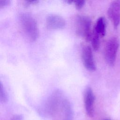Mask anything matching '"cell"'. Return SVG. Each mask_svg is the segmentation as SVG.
<instances>
[{"mask_svg":"<svg viewBox=\"0 0 120 120\" xmlns=\"http://www.w3.org/2000/svg\"><path fill=\"white\" fill-rule=\"evenodd\" d=\"M20 22L22 30L29 38L35 41L38 36V29L35 19L28 13H22L20 15Z\"/></svg>","mask_w":120,"mask_h":120,"instance_id":"cell-1","label":"cell"},{"mask_svg":"<svg viewBox=\"0 0 120 120\" xmlns=\"http://www.w3.org/2000/svg\"><path fill=\"white\" fill-rule=\"evenodd\" d=\"M91 22L90 18L85 15H78L76 20V33L83 38L85 41L91 40L92 31L91 29Z\"/></svg>","mask_w":120,"mask_h":120,"instance_id":"cell-2","label":"cell"},{"mask_svg":"<svg viewBox=\"0 0 120 120\" xmlns=\"http://www.w3.org/2000/svg\"><path fill=\"white\" fill-rule=\"evenodd\" d=\"M119 47V39L116 37L111 38L106 44L104 52L105 58L110 66H113L115 63Z\"/></svg>","mask_w":120,"mask_h":120,"instance_id":"cell-3","label":"cell"},{"mask_svg":"<svg viewBox=\"0 0 120 120\" xmlns=\"http://www.w3.org/2000/svg\"><path fill=\"white\" fill-rule=\"evenodd\" d=\"M82 58L83 65L86 68L90 71L96 69L91 48L89 45H85L82 51Z\"/></svg>","mask_w":120,"mask_h":120,"instance_id":"cell-4","label":"cell"},{"mask_svg":"<svg viewBox=\"0 0 120 120\" xmlns=\"http://www.w3.org/2000/svg\"><path fill=\"white\" fill-rule=\"evenodd\" d=\"M107 15L114 28L116 29L120 22V2L117 0L113 1L108 8Z\"/></svg>","mask_w":120,"mask_h":120,"instance_id":"cell-5","label":"cell"},{"mask_svg":"<svg viewBox=\"0 0 120 120\" xmlns=\"http://www.w3.org/2000/svg\"><path fill=\"white\" fill-rule=\"evenodd\" d=\"M65 20L61 16L52 14L48 15L46 19V27L51 30H60L66 26Z\"/></svg>","mask_w":120,"mask_h":120,"instance_id":"cell-6","label":"cell"},{"mask_svg":"<svg viewBox=\"0 0 120 120\" xmlns=\"http://www.w3.org/2000/svg\"><path fill=\"white\" fill-rule=\"evenodd\" d=\"M94 101L95 96L92 89L87 88L84 93V104L86 112L90 117H92L94 114Z\"/></svg>","mask_w":120,"mask_h":120,"instance_id":"cell-7","label":"cell"},{"mask_svg":"<svg viewBox=\"0 0 120 120\" xmlns=\"http://www.w3.org/2000/svg\"><path fill=\"white\" fill-rule=\"evenodd\" d=\"M93 30L96 31L101 37H104L105 35V23L104 18L100 17L97 20L94 27Z\"/></svg>","mask_w":120,"mask_h":120,"instance_id":"cell-8","label":"cell"},{"mask_svg":"<svg viewBox=\"0 0 120 120\" xmlns=\"http://www.w3.org/2000/svg\"><path fill=\"white\" fill-rule=\"evenodd\" d=\"M100 36L94 30L92 31V34L91 39V45L93 50L97 51L100 45Z\"/></svg>","mask_w":120,"mask_h":120,"instance_id":"cell-9","label":"cell"},{"mask_svg":"<svg viewBox=\"0 0 120 120\" xmlns=\"http://www.w3.org/2000/svg\"><path fill=\"white\" fill-rule=\"evenodd\" d=\"M0 100L2 103H5L7 101V95L1 83L0 87Z\"/></svg>","mask_w":120,"mask_h":120,"instance_id":"cell-10","label":"cell"},{"mask_svg":"<svg viewBox=\"0 0 120 120\" xmlns=\"http://www.w3.org/2000/svg\"><path fill=\"white\" fill-rule=\"evenodd\" d=\"M75 5L77 9H80L82 8L85 3V0H74Z\"/></svg>","mask_w":120,"mask_h":120,"instance_id":"cell-11","label":"cell"},{"mask_svg":"<svg viewBox=\"0 0 120 120\" xmlns=\"http://www.w3.org/2000/svg\"><path fill=\"white\" fill-rule=\"evenodd\" d=\"M11 0H0V8H3L10 5Z\"/></svg>","mask_w":120,"mask_h":120,"instance_id":"cell-12","label":"cell"},{"mask_svg":"<svg viewBox=\"0 0 120 120\" xmlns=\"http://www.w3.org/2000/svg\"><path fill=\"white\" fill-rule=\"evenodd\" d=\"M74 0H68V3L69 4H71L73 2Z\"/></svg>","mask_w":120,"mask_h":120,"instance_id":"cell-13","label":"cell"},{"mask_svg":"<svg viewBox=\"0 0 120 120\" xmlns=\"http://www.w3.org/2000/svg\"><path fill=\"white\" fill-rule=\"evenodd\" d=\"M27 1H28V2H34V1H36V0H26Z\"/></svg>","mask_w":120,"mask_h":120,"instance_id":"cell-14","label":"cell"},{"mask_svg":"<svg viewBox=\"0 0 120 120\" xmlns=\"http://www.w3.org/2000/svg\"><path fill=\"white\" fill-rule=\"evenodd\" d=\"M118 0L119 2H120V0Z\"/></svg>","mask_w":120,"mask_h":120,"instance_id":"cell-15","label":"cell"},{"mask_svg":"<svg viewBox=\"0 0 120 120\" xmlns=\"http://www.w3.org/2000/svg\"></svg>","mask_w":120,"mask_h":120,"instance_id":"cell-16","label":"cell"}]
</instances>
